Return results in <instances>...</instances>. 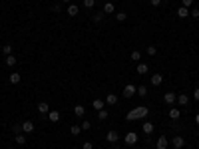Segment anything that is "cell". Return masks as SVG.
I'll return each instance as SVG.
<instances>
[{
  "instance_id": "cell-26",
  "label": "cell",
  "mask_w": 199,
  "mask_h": 149,
  "mask_svg": "<svg viewBox=\"0 0 199 149\" xmlns=\"http://www.w3.org/2000/svg\"><path fill=\"white\" fill-rule=\"evenodd\" d=\"M126 18H127L126 12H116V20H117V22H126Z\"/></svg>"
},
{
  "instance_id": "cell-42",
  "label": "cell",
  "mask_w": 199,
  "mask_h": 149,
  "mask_svg": "<svg viewBox=\"0 0 199 149\" xmlns=\"http://www.w3.org/2000/svg\"><path fill=\"white\" fill-rule=\"evenodd\" d=\"M195 123H197V125H199V113H197V115H195Z\"/></svg>"
},
{
  "instance_id": "cell-25",
  "label": "cell",
  "mask_w": 199,
  "mask_h": 149,
  "mask_svg": "<svg viewBox=\"0 0 199 149\" xmlns=\"http://www.w3.org/2000/svg\"><path fill=\"white\" fill-rule=\"evenodd\" d=\"M136 94L139 95V98H147V88H146V86H139Z\"/></svg>"
},
{
  "instance_id": "cell-43",
  "label": "cell",
  "mask_w": 199,
  "mask_h": 149,
  "mask_svg": "<svg viewBox=\"0 0 199 149\" xmlns=\"http://www.w3.org/2000/svg\"><path fill=\"white\" fill-rule=\"evenodd\" d=\"M62 2H66V4H70V0H62Z\"/></svg>"
},
{
  "instance_id": "cell-41",
  "label": "cell",
  "mask_w": 199,
  "mask_h": 149,
  "mask_svg": "<svg viewBox=\"0 0 199 149\" xmlns=\"http://www.w3.org/2000/svg\"><path fill=\"white\" fill-rule=\"evenodd\" d=\"M149 2H152V6H159V4H161V0H149Z\"/></svg>"
},
{
  "instance_id": "cell-3",
  "label": "cell",
  "mask_w": 199,
  "mask_h": 149,
  "mask_svg": "<svg viewBox=\"0 0 199 149\" xmlns=\"http://www.w3.org/2000/svg\"><path fill=\"white\" fill-rule=\"evenodd\" d=\"M169 147V139L165 135H159L157 141H155V149H167Z\"/></svg>"
},
{
  "instance_id": "cell-20",
  "label": "cell",
  "mask_w": 199,
  "mask_h": 149,
  "mask_svg": "<svg viewBox=\"0 0 199 149\" xmlns=\"http://www.w3.org/2000/svg\"><path fill=\"white\" fill-rule=\"evenodd\" d=\"M92 108H94L96 111H100V109L106 108V102H102V99H94V102H92Z\"/></svg>"
},
{
  "instance_id": "cell-1",
  "label": "cell",
  "mask_w": 199,
  "mask_h": 149,
  "mask_svg": "<svg viewBox=\"0 0 199 149\" xmlns=\"http://www.w3.org/2000/svg\"><path fill=\"white\" fill-rule=\"evenodd\" d=\"M147 113H149L147 105H137L136 109H132L130 113L126 115V119H127V121H133V119H143V118H146Z\"/></svg>"
},
{
  "instance_id": "cell-8",
  "label": "cell",
  "mask_w": 199,
  "mask_h": 149,
  "mask_svg": "<svg viewBox=\"0 0 199 149\" xmlns=\"http://www.w3.org/2000/svg\"><path fill=\"white\" fill-rule=\"evenodd\" d=\"M46 118L50 119L52 123H58V121H60V118H62V115H60V111H56V109H50V111H48V115H46Z\"/></svg>"
},
{
  "instance_id": "cell-11",
  "label": "cell",
  "mask_w": 199,
  "mask_h": 149,
  "mask_svg": "<svg viewBox=\"0 0 199 149\" xmlns=\"http://www.w3.org/2000/svg\"><path fill=\"white\" fill-rule=\"evenodd\" d=\"M177 103H179L181 108H185V105L189 103V95H187V94H179V95H177Z\"/></svg>"
},
{
  "instance_id": "cell-28",
  "label": "cell",
  "mask_w": 199,
  "mask_h": 149,
  "mask_svg": "<svg viewBox=\"0 0 199 149\" xmlns=\"http://www.w3.org/2000/svg\"><path fill=\"white\" fill-rule=\"evenodd\" d=\"M16 62H18V60H16V56H12V54L6 56V64H8V66H16Z\"/></svg>"
},
{
  "instance_id": "cell-30",
  "label": "cell",
  "mask_w": 199,
  "mask_h": 149,
  "mask_svg": "<svg viewBox=\"0 0 199 149\" xmlns=\"http://www.w3.org/2000/svg\"><path fill=\"white\" fill-rule=\"evenodd\" d=\"M82 4H84V8H88V10H90V8H94V6H96V0H84Z\"/></svg>"
},
{
  "instance_id": "cell-16",
  "label": "cell",
  "mask_w": 199,
  "mask_h": 149,
  "mask_svg": "<svg viewBox=\"0 0 199 149\" xmlns=\"http://www.w3.org/2000/svg\"><path fill=\"white\" fill-rule=\"evenodd\" d=\"M149 72V66H147V64H137V74H139V76H146V74Z\"/></svg>"
},
{
  "instance_id": "cell-5",
  "label": "cell",
  "mask_w": 199,
  "mask_h": 149,
  "mask_svg": "<svg viewBox=\"0 0 199 149\" xmlns=\"http://www.w3.org/2000/svg\"><path fill=\"white\" fill-rule=\"evenodd\" d=\"M169 143H171V147H173V149H181V147L185 145V139H183L181 135H175V137H173V139H171Z\"/></svg>"
},
{
  "instance_id": "cell-37",
  "label": "cell",
  "mask_w": 199,
  "mask_h": 149,
  "mask_svg": "<svg viewBox=\"0 0 199 149\" xmlns=\"http://www.w3.org/2000/svg\"><path fill=\"white\" fill-rule=\"evenodd\" d=\"M52 10H54V12H62V6H60V4H52Z\"/></svg>"
},
{
  "instance_id": "cell-18",
  "label": "cell",
  "mask_w": 199,
  "mask_h": 149,
  "mask_svg": "<svg viewBox=\"0 0 199 149\" xmlns=\"http://www.w3.org/2000/svg\"><path fill=\"white\" fill-rule=\"evenodd\" d=\"M116 103H117V95H116V94H107L106 105H116Z\"/></svg>"
},
{
  "instance_id": "cell-7",
  "label": "cell",
  "mask_w": 199,
  "mask_h": 149,
  "mask_svg": "<svg viewBox=\"0 0 199 149\" xmlns=\"http://www.w3.org/2000/svg\"><path fill=\"white\" fill-rule=\"evenodd\" d=\"M163 102L167 103V105H173V103L177 102V94H173V92H165V95H163Z\"/></svg>"
},
{
  "instance_id": "cell-17",
  "label": "cell",
  "mask_w": 199,
  "mask_h": 149,
  "mask_svg": "<svg viewBox=\"0 0 199 149\" xmlns=\"http://www.w3.org/2000/svg\"><path fill=\"white\" fill-rule=\"evenodd\" d=\"M78 12H80V8L76 6V4H70V6H68V16H70V18L78 16Z\"/></svg>"
},
{
  "instance_id": "cell-6",
  "label": "cell",
  "mask_w": 199,
  "mask_h": 149,
  "mask_svg": "<svg viewBox=\"0 0 199 149\" xmlns=\"http://www.w3.org/2000/svg\"><path fill=\"white\" fill-rule=\"evenodd\" d=\"M136 92H137V88L133 86V84H127V86L123 88V98H133Z\"/></svg>"
},
{
  "instance_id": "cell-2",
  "label": "cell",
  "mask_w": 199,
  "mask_h": 149,
  "mask_svg": "<svg viewBox=\"0 0 199 149\" xmlns=\"http://www.w3.org/2000/svg\"><path fill=\"white\" fill-rule=\"evenodd\" d=\"M106 141L114 145V143H117V141H120V133H117L116 129H110V131L106 133Z\"/></svg>"
},
{
  "instance_id": "cell-32",
  "label": "cell",
  "mask_w": 199,
  "mask_h": 149,
  "mask_svg": "<svg viewBox=\"0 0 199 149\" xmlns=\"http://www.w3.org/2000/svg\"><path fill=\"white\" fill-rule=\"evenodd\" d=\"M104 12H100V14H94V22H102V20H104Z\"/></svg>"
},
{
  "instance_id": "cell-45",
  "label": "cell",
  "mask_w": 199,
  "mask_h": 149,
  "mask_svg": "<svg viewBox=\"0 0 199 149\" xmlns=\"http://www.w3.org/2000/svg\"><path fill=\"white\" fill-rule=\"evenodd\" d=\"M10 149H16V147H10Z\"/></svg>"
},
{
  "instance_id": "cell-24",
  "label": "cell",
  "mask_w": 199,
  "mask_h": 149,
  "mask_svg": "<svg viewBox=\"0 0 199 149\" xmlns=\"http://www.w3.org/2000/svg\"><path fill=\"white\" fill-rule=\"evenodd\" d=\"M8 79H10V84H20V74L18 72H12Z\"/></svg>"
},
{
  "instance_id": "cell-22",
  "label": "cell",
  "mask_w": 199,
  "mask_h": 149,
  "mask_svg": "<svg viewBox=\"0 0 199 149\" xmlns=\"http://www.w3.org/2000/svg\"><path fill=\"white\" fill-rule=\"evenodd\" d=\"M112 12H116V6L112 2H106L104 4V14H112Z\"/></svg>"
},
{
  "instance_id": "cell-31",
  "label": "cell",
  "mask_w": 199,
  "mask_h": 149,
  "mask_svg": "<svg viewBox=\"0 0 199 149\" xmlns=\"http://www.w3.org/2000/svg\"><path fill=\"white\" fill-rule=\"evenodd\" d=\"M80 127H82V131H88L90 127H92V123H90V121H86V119H84L82 123H80Z\"/></svg>"
},
{
  "instance_id": "cell-14",
  "label": "cell",
  "mask_w": 199,
  "mask_h": 149,
  "mask_svg": "<svg viewBox=\"0 0 199 149\" xmlns=\"http://www.w3.org/2000/svg\"><path fill=\"white\" fill-rule=\"evenodd\" d=\"M84 113H86V108L84 105H74V115H76V118H84Z\"/></svg>"
},
{
  "instance_id": "cell-10",
  "label": "cell",
  "mask_w": 199,
  "mask_h": 149,
  "mask_svg": "<svg viewBox=\"0 0 199 149\" xmlns=\"http://www.w3.org/2000/svg\"><path fill=\"white\" fill-rule=\"evenodd\" d=\"M153 129H155V125H153V123H149V121L142 123V131H143L146 135H152V133H153Z\"/></svg>"
},
{
  "instance_id": "cell-23",
  "label": "cell",
  "mask_w": 199,
  "mask_h": 149,
  "mask_svg": "<svg viewBox=\"0 0 199 149\" xmlns=\"http://www.w3.org/2000/svg\"><path fill=\"white\" fill-rule=\"evenodd\" d=\"M107 118H110V113H107V109H106V108L98 111V119H100V121H106Z\"/></svg>"
},
{
  "instance_id": "cell-13",
  "label": "cell",
  "mask_w": 199,
  "mask_h": 149,
  "mask_svg": "<svg viewBox=\"0 0 199 149\" xmlns=\"http://www.w3.org/2000/svg\"><path fill=\"white\" fill-rule=\"evenodd\" d=\"M36 108H38V111H40L42 115H48V111H50V105H48L46 102H40L38 105H36Z\"/></svg>"
},
{
  "instance_id": "cell-46",
  "label": "cell",
  "mask_w": 199,
  "mask_h": 149,
  "mask_svg": "<svg viewBox=\"0 0 199 149\" xmlns=\"http://www.w3.org/2000/svg\"><path fill=\"white\" fill-rule=\"evenodd\" d=\"M189 149H193V147H189Z\"/></svg>"
},
{
  "instance_id": "cell-15",
  "label": "cell",
  "mask_w": 199,
  "mask_h": 149,
  "mask_svg": "<svg viewBox=\"0 0 199 149\" xmlns=\"http://www.w3.org/2000/svg\"><path fill=\"white\" fill-rule=\"evenodd\" d=\"M163 84V76L161 74H153L152 76V86H161Z\"/></svg>"
},
{
  "instance_id": "cell-4",
  "label": "cell",
  "mask_w": 199,
  "mask_h": 149,
  "mask_svg": "<svg viewBox=\"0 0 199 149\" xmlns=\"http://www.w3.org/2000/svg\"><path fill=\"white\" fill-rule=\"evenodd\" d=\"M123 141H126V145H136V143H137V133H136V131H130V133H126Z\"/></svg>"
},
{
  "instance_id": "cell-12",
  "label": "cell",
  "mask_w": 199,
  "mask_h": 149,
  "mask_svg": "<svg viewBox=\"0 0 199 149\" xmlns=\"http://www.w3.org/2000/svg\"><path fill=\"white\" fill-rule=\"evenodd\" d=\"M179 115H181V109H179V108H171V109H169V119L177 121V119H179Z\"/></svg>"
},
{
  "instance_id": "cell-36",
  "label": "cell",
  "mask_w": 199,
  "mask_h": 149,
  "mask_svg": "<svg viewBox=\"0 0 199 149\" xmlns=\"http://www.w3.org/2000/svg\"><path fill=\"white\" fill-rule=\"evenodd\" d=\"M189 16H193V18H199V10H197V8L189 10Z\"/></svg>"
},
{
  "instance_id": "cell-9",
  "label": "cell",
  "mask_w": 199,
  "mask_h": 149,
  "mask_svg": "<svg viewBox=\"0 0 199 149\" xmlns=\"http://www.w3.org/2000/svg\"><path fill=\"white\" fill-rule=\"evenodd\" d=\"M34 121H22V131H24V133H32V131H34Z\"/></svg>"
},
{
  "instance_id": "cell-19",
  "label": "cell",
  "mask_w": 199,
  "mask_h": 149,
  "mask_svg": "<svg viewBox=\"0 0 199 149\" xmlns=\"http://www.w3.org/2000/svg\"><path fill=\"white\" fill-rule=\"evenodd\" d=\"M14 141H16V145H24L28 139H26L24 133H16V135H14Z\"/></svg>"
},
{
  "instance_id": "cell-27",
  "label": "cell",
  "mask_w": 199,
  "mask_h": 149,
  "mask_svg": "<svg viewBox=\"0 0 199 149\" xmlns=\"http://www.w3.org/2000/svg\"><path fill=\"white\" fill-rule=\"evenodd\" d=\"M2 54H4V56H10V54H12V46H10V44H4V46H2Z\"/></svg>"
},
{
  "instance_id": "cell-40",
  "label": "cell",
  "mask_w": 199,
  "mask_h": 149,
  "mask_svg": "<svg viewBox=\"0 0 199 149\" xmlns=\"http://www.w3.org/2000/svg\"><path fill=\"white\" fill-rule=\"evenodd\" d=\"M193 98H195V102H199V88L195 89V92H193Z\"/></svg>"
},
{
  "instance_id": "cell-35",
  "label": "cell",
  "mask_w": 199,
  "mask_h": 149,
  "mask_svg": "<svg viewBox=\"0 0 199 149\" xmlns=\"http://www.w3.org/2000/svg\"><path fill=\"white\" fill-rule=\"evenodd\" d=\"M139 58H142V54H139L137 50H133V52H132V60H133V62H137Z\"/></svg>"
},
{
  "instance_id": "cell-39",
  "label": "cell",
  "mask_w": 199,
  "mask_h": 149,
  "mask_svg": "<svg viewBox=\"0 0 199 149\" xmlns=\"http://www.w3.org/2000/svg\"><path fill=\"white\" fill-rule=\"evenodd\" d=\"M191 4H193V0H183V6H185V8H189Z\"/></svg>"
},
{
  "instance_id": "cell-44",
  "label": "cell",
  "mask_w": 199,
  "mask_h": 149,
  "mask_svg": "<svg viewBox=\"0 0 199 149\" xmlns=\"http://www.w3.org/2000/svg\"><path fill=\"white\" fill-rule=\"evenodd\" d=\"M0 52H2V44H0Z\"/></svg>"
},
{
  "instance_id": "cell-33",
  "label": "cell",
  "mask_w": 199,
  "mask_h": 149,
  "mask_svg": "<svg viewBox=\"0 0 199 149\" xmlns=\"http://www.w3.org/2000/svg\"><path fill=\"white\" fill-rule=\"evenodd\" d=\"M12 131H14V133H20V131H22V123H14L12 125Z\"/></svg>"
},
{
  "instance_id": "cell-38",
  "label": "cell",
  "mask_w": 199,
  "mask_h": 149,
  "mask_svg": "<svg viewBox=\"0 0 199 149\" xmlns=\"http://www.w3.org/2000/svg\"><path fill=\"white\" fill-rule=\"evenodd\" d=\"M84 149H94V145H92V141H84Z\"/></svg>"
},
{
  "instance_id": "cell-21",
  "label": "cell",
  "mask_w": 199,
  "mask_h": 149,
  "mask_svg": "<svg viewBox=\"0 0 199 149\" xmlns=\"http://www.w3.org/2000/svg\"><path fill=\"white\" fill-rule=\"evenodd\" d=\"M177 16H179V18H187V16H189V8L179 6V8H177Z\"/></svg>"
},
{
  "instance_id": "cell-34",
  "label": "cell",
  "mask_w": 199,
  "mask_h": 149,
  "mask_svg": "<svg viewBox=\"0 0 199 149\" xmlns=\"http://www.w3.org/2000/svg\"><path fill=\"white\" fill-rule=\"evenodd\" d=\"M155 54H157L155 46H147V56H155Z\"/></svg>"
},
{
  "instance_id": "cell-29",
  "label": "cell",
  "mask_w": 199,
  "mask_h": 149,
  "mask_svg": "<svg viewBox=\"0 0 199 149\" xmlns=\"http://www.w3.org/2000/svg\"><path fill=\"white\" fill-rule=\"evenodd\" d=\"M80 131H82L80 125H72V127H70V133H72V135H80Z\"/></svg>"
}]
</instances>
